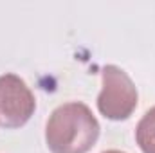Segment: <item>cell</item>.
Instances as JSON below:
<instances>
[{"mask_svg":"<svg viewBox=\"0 0 155 153\" xmlns=\"http://www.w3.org/2000/svg\"><path fill=\"white\" fill-rule=\"evenodd\" d=\"M135 142L143 153H155V106L139 121L135 128Z\"/></svg>","mask_w":155,"mask_h":153,"instance_id":"277c9868","label":"cell"},{"mask_svg":"<svg viewBox=\"0 0 155 153\" xmlns=\"http://www.w3.org/2000/svg\"><path fill=\"white\" fill-rule=\"evenodd\" d=\"M36 110V99L25 81L16 74L0 76V128L24 126Z\"/></svg>","mask_w":155,"mask_h":153,"instance_id":"3957f363","label":"cell"},{"mask_svg":"<svg viewBox=\"0 0 155 153\" xmlns=\"http://www.w3.org/2000/svg\"><path fill=\"white\" fill-rule=\"evenodd\" d=\"M103 88L97 96L99 114L110 121H124L137 108V88L130 76L117 65H107L101 70Z\"/></svg>","mask_w":155,"mask_h":153,"instance_id":"7a4b0ae2","label":"cell"},{"mask_svg":"<svg viewBox=\"0 0 155 153\" xmlns=\"http://www.w3.org/2000/svg\"><path fill=\"white\" fill-rule=\"evenodd\" d=\"M103 153H124V151H119V150H108V151H103Z\"/></svg>","mask_w":155,"mask_h":153,"instance_id":"5b68a950","label":"cell"},{"mask_svg":"<svg viewBox=\"0 0 155 153\" xmlns=\"http://www.w3.org/2000/svg\"><path fill=\"white\" fill-rule=\"evenodd\" d=\"M99 122L85 103L60 105L47 121L45 142L51 153H88L99 137Z\"/></svg>","mask_w":155,"mask_h":153,"instance_id":"6da1fadb","label":"cell"}]
</instances>
